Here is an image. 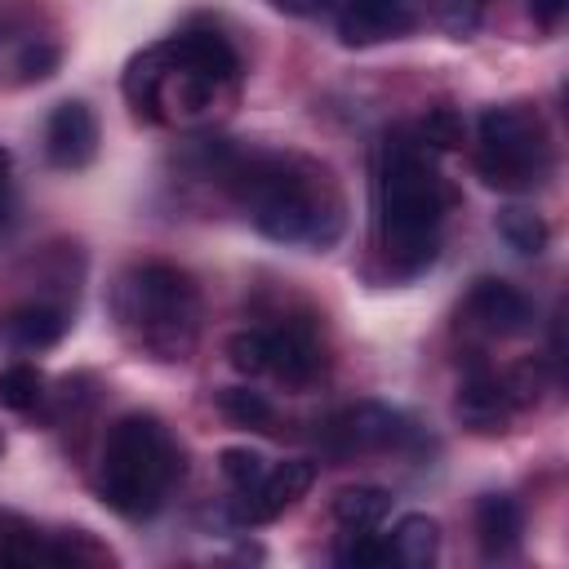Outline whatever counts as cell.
<instances>
[{
    "instance_id": "6",
    "label": "cell",
    "mask_w": 569,
    "mask_h": 569,
    "mask_svg": "<svg viewBox=\"0 0 569 569\" xmlns=\"http://www.w3.org/2000/svg\"><path fill=\"white\" fill-rule=\"evenodd\" d=\"M551 133L533 102H498L476 120V173L498 191H533L551 173Z\"/></svg>"
},
{
    "instance_id": "16",
    "label": "cell",
    "mask_w": 569,
    "mask_h": 569,
    "mask_svg": "<svg viewBox=\"0 0 569 569\" xmlns=\"http://www.w3.org/2000/svg\"><path fill=\"white\" fill-rule=\"evenodd\" d=\"M67 311L62 307H49V302H27L18 307L9 320H4V338L18 347V351H44L53 347L62 333H67Z\"/></svg>"
},
{
    "instance_id": "4",
    "label": "cell",
    "mask_w": 569,
    "mask_h": 569,
    "mask_svg": "<svg viewBox=\"0 0 569 569\" xmlns=\"http://www.w3.org/2000/svg\"><path fill=\"white\" fill-rule=\"evenodd\" d=\"M120 342L156 365L191 360L200 342V289L173 262H133L107 293Z\"/></svg>"
},
{
    "instance_id": "17",
    "label": "cell",
    "mask_w": 569,
    "mask_h": 569,
    "mask_svg": "<svg viewBox=\"0 0 569 569\" xmlns=\"http://www.w3.org/2000/svg\"><path fill=\"white\" fill-rule=\"evenodd\" d=\"M387 547H391V565L427 569V565L436 560V551H440V529H436V520H431V516L409 511V516H400V520H396V529H391Z\"/></svg>"
},
{
    "instance_id": "1",
    "label": "cell",
    "mask_w": 569,
    "mask_h": 569,
    "mask_svg": "<svg viewBox=\"0 0 569 569\" xmlns=\"http://www.w3.org/2000/svg\"><path fill=\"white\" fill-rule=\"evenodd\" d=\"M209 173L240 200L244 218L276 244L329 249L347 227V200L329 164L298 151L209 147Z\"/></svg>"
},
{
    "instance_id": "14",
    "label": "cell",
    "mask_w": 569,
    "mask_h": 569,
    "mask_svg": "<svg viewBox=\"0 0 569 569\" xmlns=\"http://www.w3.org/2000/svg\"><path fill=\"white\" fill-rule=\"evenodd\" d=\"M58 40L40 36L36 27H13L0 22V76L13 84H31V80H49L58 71Z\"/></svg>"
},
{
    "instance_id": "12",
    "label": "cell",
    "mask_w": 569,
    "mask_h": 569,
    "mask_svg": "<svg viewBox=\"0 0 569 569\" xmlns=\"http://www.w3.org/2000/svg\"><path fill=\"white\" fill-rule=\"evenodd\" d=\"M453 413L476 436H502L507 422H511V413H516V400L507 391V378L493 373L485 360H471V369L462 373V387L453 396Z\"/></svg>"
},
{
    "instance_id": "26",
    "label": "cell",
    "mask_w": 569,
    "mask_h": 569,
    "mask_svg": "<svg viewBox=\"0 0 569 569\" xmlns=\"http://www.w3.org/2000/svg\"><path fill=\"white\" fill-rule=\"evenodd\" d=\"M565 9H569V0H529V13L538 27H556L565 18Z\"/></svg>"
},
{
    "instance_id": "10",
    "label": "cell",
    "mask_w": 569,
    "mask_h": 569,
    "mask_svg": "<svg viewBox=\"0 0 569 569\" xmlns=\"http://www.w3.org/2000/svg\"><path fill=\"white\" fill-rule=\"evenodd\" d=\"M458 320H467V325L480 329L485 338H520V333L533 329V302H529L516 284L485 276V280H476V284L467 289Z\"/></svg>"
},
{
    "instance_id": "22",
    "label": "cell",
    "mask_w": 569,
    "mask_h": 569,
    "mask_svg": "<svg viewBox=\"0 0 569 569\" xmlns=\"http://www.w3.org/2000/svg\"><path fill=\"white\" fill-rule=\"evenodd\" d=\"M413 133H418V142L431 147V151H458L462 138H467V124H462V116H458L453 107H431V111L413 124Z\"/></svg>"
},
{
    "instance_id": "9",
    "label": "cell",
    "mask_w": 569,
    "mask_h": 569,
    "mask_svg": "<svg viewBox=\"0 0 569 569\" xmlns=\"http://www.w3.org/2000/svg\"><path fill=\"white\" fill-rule=\"evenodd\" d=\"M316 480V462L311 458H289V462H276L267 467L244 493H236V507H231V520L236 525H267L276 520L280 511H289Z\"/></svg>"
},
{
    "instance_id": "25",
    "label": "cell",
    "mask_w": 569,
    "mask_h": 569,
    "mask_svg": "<svg viewBox=\"0 0 569 569\" xmlns=\"http://www.w3.org/2000/svg\"><path fill=\"white\" fill-rule=\"evenodd\" d=\"M218 471L227 476V485H231L236 493H244V489L267 471V458H262L258 449H236V445H231V449L218 453Z\"/></svg>"
},
{
    "instance_id": "23",
    "label": "cell",
    "mask_w": 569,
    "mask_h": 569,
    "mask_svg": "<svg viewBox=\"0 0 569 569\" xmlns=\"http://www.w3.org/2000/svg\"><path fill=\"white\" fill-rule=\"evenodd\" d=\"M333 556H338L342 565H356V569L391 565V547H387V538H378L373 529H347L342 542L333 547Z\"/></svg>"
},
{
    "instance_id": "5",
    "label": "cell",
    "mask_w": 569,
    "mask_h": 569,
    "mask_svg": "<svg viewBox=\"0 0 569 569\" xmlns=\"http://www.w3.org/2000/svg\"><path fill=\"white\" fill-rule=\"evenodd\" d=\"M182 476V449L156 413H124L107 440L98 462V498L124 516L147 520L164 507L169 489Z\"/></svg>"
},
{
    "instance_id": "11",
    "label": "cell",
    "mask_w": 569,
    "mask_h": 569,
    "mask_svg": "<svg viewBox=\"0 0 569 569\" xmlns=\"http://www.w3.org/2000/svg\"><path fill=\"white\" fill-rule=\"evenodd\" d=\"M418 13H422V0H342L338 4V40L347 49L400 40L418 27Z\"/></svg>"
},
{
    "instance_id": "13",
    "label": "cell",
    "mask_w": 569,
    "mask_h": 569,
    "mask_svg": "<svg viewBox=\"0 0 569 569\" xmlns=\"http://www.w3.org/2000/svg\"><path fill=\"white\" fill-rule=\"evenodd\" d=\"M44 156L53 169H84L98 156V116L89 102L67 98L44 120Z\"/></svg>"
},
{
    "instance_id": "28",
    "label": "cell",
    "mask_w": 569,
    "mask_h": 569,
    "mask_svg": "<svg viewBox=\"0 0 569 569\" xmlns=\"http://www.w3.org/2000/svg\"><path fill=\"white\" fill-rule=\"evenodd\" d=\"M9 173H13V160H9V151L0 147V213H4V204H9Z\"/></svg>"
},
{
    "instance_id": "19",
    "label": "cell",
    "mask_w": 569,
    "mask_h": 569,
    "mask_svg": "<svg viewBox=\"0 0 569 569\" xmlns=\"http://www.w3.org/2000/svg\"><path fill=\"white\" fill-rule=\"evenodd\" d=\"M213 405L222 409L227 422L236 427H249V431H276V405L262 396V391H249V387H222L213 396Z\"/></svg>"
},
{
    "instance_id": "3",
    "label": "cell",
    "mask_w": 569,
    "mask_h": 569,
    "mask_svg": "<svg viewBox=\"0 0 569 569\" xmlns=\"http://www.w3.org/2000/svg\"><path fill=\"white\" fill-rule=\"evenodd\" d=\"M240 80V53L213 27L178 31L147 44L124 67V98L151 124L196 129L213 120L218 98Z\"/></svg>"
},
{
    "instance_id": "2",
    "label": "cell",
    "mask_w": 569,
    "mask_h": 569,
    "mask_svg": "<svg viewBox=\"0 0 569 569\" xmlns=\"http://www.w3.org/2000/svg\"><path fill=\"white\" fill-rule=\"evenodd\" d=\"M373 200H378V240L391 276L409 280L427 271L440 253L445 213L458 204V191L431 160V147L418 142L409 124H396L378 142L373 169Z\"/></svg>"
},
{
    "instance_id": "7",
    "label": "cell",
    "mask_w": 569,
    "mask_h": 569,
    "mask_svg": "<svg viewBox=\"0 0 569 569\" xmlns=\"http://www.w3.org/2000/svg\"><path fill=\"white\" fill-rule=\"evenodd\" d=\"M227 360L231 369L258 378L271 373L284 387H307L325 369V347L311 320H280L262 329H240L227 338Z\"/></svg>"
},
{
    "instance_id": "24",
    "label": "cell",
    "mask_w": 569,
    "mask_h": 569,
    "mask_svg": "<svg viewBox=\"0 0 569 569\" xmlns=\"http://www.w3.org/2000/svg\"><path fill=\"white\" fill-rule=\"evenodd\" d=\"M431 13L453 40H467L485 18V0H431Z\"/></svg>"
},
{
    "instance_id": "27",
    "label": "cell",
    "mask_w": 569,
    "mask_h": 569,
    "mask_svg": "<svg viewBox=\"0 0 569 569\" xmlns=\"http://www.w3.org/2000/svg\"><path fill=\"white\" fill-rule=\"evenodd\" d=\"M276 9H284V13H298V18H316V13H325L333 0H271Z\"/></svg>"
},
{
    "instance_id": "15",
    "label": "cell",
    "mask_w": 569,
    "mask_h": 569,
    "mask_svg": "<svg viewBox=\"0 0 569 569\" xmlns=\"http://www.w3.org/2000/svg\"><path fill=\"white\" fill-rule=\"evenodd\" d=\"M520 529H525V516H520V502L511 493H480L476 502V538H480V551L489 560H502L520 547Z\"/></svg>"
},
{
    "instance_id": "20",
    "label": "cell",
    "mask_w": 569,
    "mask_h": 569,
    "mask_svg": "<svg viewBox=\"0 0 569 569\" xmlns=\"http://www.w3.org/2000/svg\"><path fill=\"white\" fill-rule=\"evenodd\" d=\"M498 236H502L516 253H525V258H538V253L547 249V240H551V231H547L542 213L520 209V204H511V209H502V213H498Z\"/></svg>"
},
{
    "instance_id": "18",
    "label": "cell",
    "mask_w": 569,
    "mask_h": 569,
    "mask_svg": "<svg viewBox=\"0 0 569 569\" xmlns=\"http://www.w3.org/2000/svg\"><path fill=\"white\" fill-rule=\"evenodd\" d=\"M333 520L342 529H378L391 511V493L378 489V485H351V489H338L333 493Z\"/></svg>"
},
{
    "instance_id": "21",
    "label": "cell",
    "mask_w": 569,
    "mask_h": 569,
    "mask_svg": "<svg viewBox=\"0 0 569 569\" xmlns=\"http://www.w3.org/2000/svg\"><path fill=\"white\" fill-rule=\"evenodd\" d=\"M44 400V378L36 365H4L0 369V409L9 413H31Z\"/></svg>"
},
{
    "instance_id": "8",
    "label": "cell",
    "mask_w": 569,
    "mask_h": 569,
    "mask_svg": "<svg viewBox=\"0 0 569 569\" xmlns=\"http://www.w3.org/2000/svg\"><path fill=\"white\" fill-rule=\"evenodd\" d=\"M405 445H413V422L400 409L378 405V400H360V405L338 409L320 431V449L329 458H338V462L365 458V453L405 449Z\"/></svg>"
}]
</instances>
